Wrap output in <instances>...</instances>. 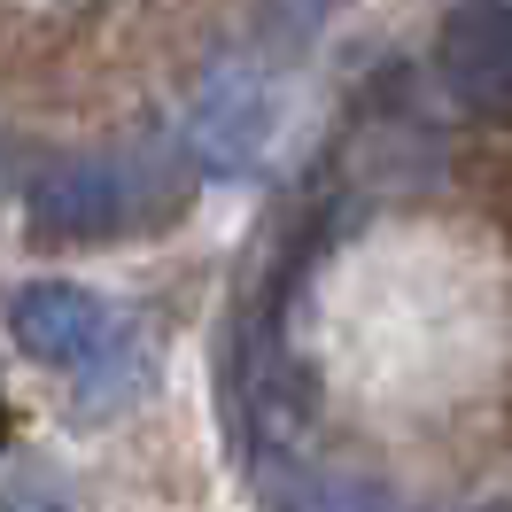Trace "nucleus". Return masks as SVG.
I'll use <instances>...</instances> for the list:
<instances>
[{"label":"nucleus","mask_w":512,"mask_h":512,"mask_svg":"<svg viewBox=\"0 0 512 512\" xmlns=\"http://www.w3.org/2000/svg\"><path fill=\"white\" fill-rule=\"evenodd\" d=\"M24 218L39 241H101L132 218V171L117 156H63L32 179Z\"/></svg>","instance_id":"obj_1"},{"label":"nucleus","mask_w":512,"mask_h":512,"mask_svg":"<svg viewBox=\"0 0 512 512\" xmlns=\"http://www.w3.org/2000/svg\"><path fill=\"white\" fill-rule=\"evenodd\" d=\"M264 132H272V86H264V70L256 63H218L202 78L194 109H187V148L210 163V171H241V163H256Z\"/></svg>","instance_id":"obj_2"},{"label":"nucleus","mask_w":512,"mask_h":512,"mask_svg":"<svg viewBox=\"0 0 512 512\" xmlns=\"http://www.w3.org/2000/svg\"><path fill=\"white\" fill-rule=\"evenodd\" d=\"M450 101L466 109H505L512 101V0H466L435 39Z\"/></svg>","instance_id":"obj_3"},{"label":"nucleus","mask_w":512,"mask_h":512,"mask_svg":"<svg viewBox=\"0 0 512 512\" xmlns=\"http://www.w3.org/2000/svg\"><path fill=\"white\" fill-rule=\"evenodd\" d=\"M8 334H16L24 357L70 373V365H86L109 342V311L86 288H70V280H24V288L8 295Z\"/></svg>","instance_id":"obj_4"},{"label":"nucleus","mask_w":512,"mask_h":512,"mask_svg":"<svg viewBox=\"0 0 512 512\" xmlns=\"http://www.w3.org/2000/svg\"><path fill=\"white\" fill-rule=\"evenodd\" d=\"M264 512H396V497L342 466H280L264 481Z\"/></svg>","instance_id":"obj_5"},{"label":"nucleus","mask_w":512,"mask_h":512,"mask_svg":"<svg viewBox=\"0 0 512 512\" xmlns=\"http://www.w3.org/2000/svg\"><path fill=\"white\" fill-rule=\"evenodd\" d=\"M0 512H78V505H70L55 481H8V489H0Z\"/></svg>","instance_id":"obj_6"},{"label":"nucleus","mask_w":512,"mask_h":512,"mask_svg":"<svg viewBox=\"0 0 512 512\" xmlns=\"http://www.w3.org/2000/svg\"><path fill=\"white\" fill-rule=\"evenodd\" d=\"M0 163H8V140H0Z\"/></svg>","instance_id":"obj_7"}]
</instances>
